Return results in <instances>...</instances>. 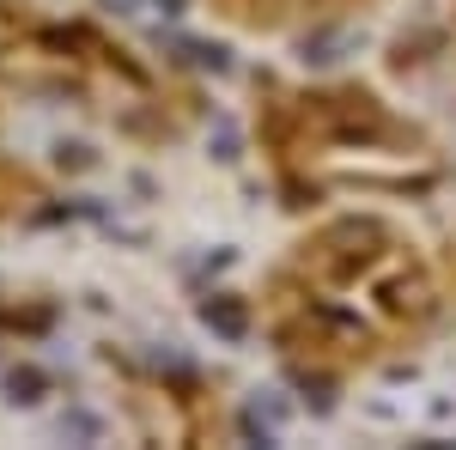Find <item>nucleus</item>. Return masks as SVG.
<instances>
[{"label":"nucleus","instance_id":"f257e3e1","mask_svg":"<svg viewBox=\"0 0 456 450\" xmlns=\"http://www.w3.org/2000/svg\"><path fill=\"white\" fill-rule=\"evenodd\" d=\"M201 323H208L213 335H225V341H238V335H244V305L219 292V299H208V305H201Z\"/></svg>","mask_w":456,"mask_h":450},{"label":"nucleus","instance_id":"f03ea898","mask_svg":"<svg viewBox=\"0 0 456 450\" xmlns=\"http://www.w3.org/2000/svg\"><path fill=\"white\" fill-rule=\"evenodd\" d=\"M43 389H49V378H43L37 365H12V372H6V402H12V408H37Z\"/></svg>","mask_w":456,"mask_h":450},{"label":"nucleus","instance_id":"7ed1b4c3","mask_svg":"<svg viewBox=\"0 0 456 450\" xmlns=\"http://www.w3.org/2000/svg\"><path fill=\"white\" fill-rule=\"evenodd\" d=\"M61 432H73V438H98V414H61Z\"/></svg>","mask_w":456,"mask_h":450}]
</instances>
